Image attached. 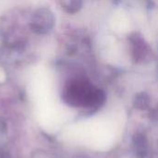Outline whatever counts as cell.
Masks as SVG:
<instances>
[{"mask_svg":"<svg viewBox=\"0 0 158 158\" xmlns=\"http://www.w3.org/2000/svg\"><path fill=\"white\" fill-rule=\"evenodd\" d=\"M121 128L118 118H91L72 126L67 137L95 150H107L116 142Z\"/></svg>","mask_w":158,"mask_h":158,"instance_id":"1","label":"cell"}]
</instances>
